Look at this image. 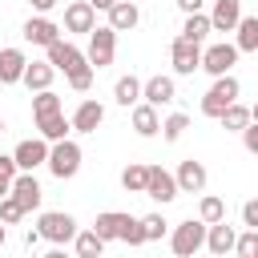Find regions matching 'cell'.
Instances as JSON below:
<instances>
[{
  "label": "cell",
  "mask_w": 258,
  "mask_h": 258,
  "mask_svg": "<svg viewBox=\"0 0 258 258\" xmlns=\"http://www.w3.org/2000/svg\"><path fill=\"white\" fill-rule=\"evenodd\" d=\"M214 28H210V16L206 12H194V16H185V24H181V40H189V44H206V36H210Z\"/></svg>",
  "instance_id": "cb8c5ba5"
},
{
  "label": "cell",
  "mask_w": 258,
  "mask_h": 258,
  "mask_svg": "<svg viewBox=\"0 0 258 258\" xmlns=\"http://www.w3.org/2000/svg\"><path fill=\"white\" fill-rule=\"evenodd\" d=\"M133 129H137V137H157L161 133V117H157V109L153 105H133Z\"/></svg>",
  "instance_id": "7402d4cb"
},
{
  "label": "cell",
  "mask_w": 258,
  "mask_h": 258,
  "mask_svg": "<svg viewBox=\"0 0 258 258\" xmlns=\"http://www.w3.org/2000/svg\"><path fill=\"white\" fill-rule=\"evenodd\" d=\"M4 242H8V226L0 222V246H4Z\"/></svg>",
  "instance_id": "7dc6e473"
},
{
  "label": "cell",
  "mask_w": 258,
  "mask_h": 258,
  "mask_svg": "<svg viewBox=\"0 0 258 258\" xmlns=\"http://www.w3.org/2000/svg\"><path fill=\"white\" fill-rule=\"evenodd\" d=\"M113 52H117V32L109 24H97L89 32V52H85L89 69H109L113 64Z\"/></svg>",
  "instance_id": "3957f363"
},
{
  "label": "cell",
  "mask_w": 258,
  "mask_h": 258,
  "mask_svg": "<svg viewBox=\"0 0 258 258\" xmlns=\"http://www.w3.org/2000/svg\"><path fill=\"white\" fill-rule=\"evenodd\" d=\"M48 169H52V177H77V169H81V145L77 141H56V145H48V161H44Z\"/></svg>",
  "instance_id": "277c9868"
},
{
  "label": "cell",
  "mask_w": 258,
  "mask_h": 258,
  "mask_svg": "<svg viewBox=\"0 0 258 258\" xmlns=\"http://www.w3.org/2000/svg\"><path fill=\"white\" fill-rule=\"evenodd\" d=\"M242 145H246V153L258 157V121H250V125L242 129Z\"/></svg>",
  "instance_id": "ab89813d"
},
{
  "label": "cell",
  "mask_w": 258,
  "mask_h": 258,
  "mask_svg": "<svg viewBox=\"0 0 258 258\" xmlns=\"http://www.w3.org/2000/svg\"><path fill=\"white\" fill-rule=\"evenodd\" d=\"M12 161H16L20 173H32L36 165L48 161V141H44V137H28V141H20V145L12 149Z\"/></svg>",
  "instance_id": "9c48e42d"
},
{
  "label": "cell",
  "mask_w": 258,
  "mask_h": 258,
  "mask_svg": "<svg viewBox=\"0 0 258 258\" xmlns=\"http://www.w3.org/2000/svg\"><path fill=\"white\" fill-rule=\"evenodd\" d=\"M198 222H206V226L226 222V202H222L218 194H206V198H202V206H198Z\"/></svg>",
  "instance_id": "f1b7e54d"
},
{
  "label": "cell",
  "mask_w": 258,
  "mask_h": 258,
  "mask_svg": "<svg viewBox=\"0 0 258 258\" xmlns=\"http://www.w3.org/2000/svg\"><path fill=\"white\" fill-rule=\"evenodd\" d=\"M202 4H206V0H177V8H181L185 16H194V12H202Z\"/></svg>",
  "instance_id": "b9f144b4"
},
{
  "label": "cell",
  "mask_w": 258,
  "mask_h": 258,
  "mask_svg": "<svg viewBox=\"0 0 258 258\" xmlns=\"http://www.w3.org/2000/svg\"><path fill=\"white\" fill-rule=\"evenodd\" d=\"M89 4H93V12H109L117 0H89Z\"/></svg>",
  "instance_id": "f6af8a7d"
},
{
  "label": "cell",
  "mask_w": 258,
  "mask_h": 258,
  "mask_svg": "<svg viewBox=\"0 0 258 258\" xmlns=\"http://www.w3.org/2000/svg\"><path fill=\"white\" fill-rule=\"evenodd\" d=\"M173 97H177L173 77H161V73H157V77L141 81V101H145V105H153V109H157V105H169Z\"/></svg>",
  "instance_id": "7c38bea8"
},
{
  "label": "cell",
  "mask_w": 258,
  "mask_h": 258,
  "mask_svg": "<svg viewBox=\"0 0 258 258\" xmlns=\"http://www.w3.org/2000/svg\"><path fill=\"white\" fill-rule=\"evenodd\" d=\"M173 181H177V194H202V189H206V181H210V173H206V165H202V161L185 157V161L177 165Z\"/></svg>",
  "instance_id": "30bf717a"
},
{
  "label": "cell",
  "mask_w": 258,
  "mask_h": 258,
  "mask_svg": "<svg viewBox=\"0 0 258 258\" xmlns=\"http://www.w3.org/2000/svg\"><path fill=\"white\" fill-rule=\"evenodd\" d=\"M69 85H73V89H77V93H85V89H89V85H93V69H89V64H85V69H77V73H73V77H69Z\"/></svg>",
  "instance_id": "74e56055"
},
{
  "label": "cell",
  "mask_w": 258,
  "mask_h": 258,
  "mask_svg": "<svg viewBox=\"0 0 258 258\" xmlns=\"http://www.w3.org/2000/svg\"><path fill=\"white\" fill-rule=\"evenodd\" d=\"M0 133H4V121H0Z\"/></svg>",
  "instance_id": "681fc988"
},
{
  "label": "cell",
  "mask_w": 258,
  "mask_h": 258,
  "mask_svg": "<svg viewBox=\"0 0 258 258\" xmlns=\"http://www.w3.org/2000/svg\"><path fill=\"white\" fill-rule=\"evenodd\" d=\"M20 169H16V161H12V153H0V181L4 185H12V177H16Z\"/></svg>",
  "instance_id": "f35d334b"
},
{
  "label": "cell",
  "mask_w": 258,
  "mask_h": 258,
  "mask_svg": "<svg viewBox=\"0 0 258 258\" xmlns=\"http://www.w3.org/2000/svg\"><path fill=\"white\" fill-rule=\"evenodd\" d=\"M234 254H238V258H258V230H246V234H238V242H234Z\"/></svg>",
  "instance_id": "836d02e7"
},
{
  "label": "cell",
  "mask_w": 258,
  "mask_h": 258,
  "mask_svg": "<svg viewBox=\"0 0 258 258\" xmlns=\"http://www.w3.org/2000/svg\"><path fill=\"white\" fill-rule=\"evenodd\" d=\"M44 52H48V64H52L56 73H64V77H73L77 69H85V64H89V60H85V52H81L77 44H69V40H56V44H48Z\"/></svg>",
  "instance_id": "52a82bcc"
},
{
  "label": "cell",
  "mask_w": 258,
  "mask_h": 258,
  "mask_svg": "<svg viewBox=\"0 0 258 258\" xmlns=\"http://www.w3.org/2000/svg\"><path fill=\"white\" fill-rule=\"evenodd\" d=\"M145 198H153V202H173L177 198V181H173V173L169 169H161V165H149V181H145Z\"/></svg>",
  "instance_id": "8fae6325"
},
{
  "label": "cell",
  "mask_w": 258,
  "mask_h": 258,
  "mask_svg": "<svg viewBox=\"0 0 258 258\" xmlns=\"http://www.w3.org/2000/svg\"><path fill=\"white\" fill-rule=\"evenodd\" d=\"M169 64H173V73H177V77H194V73L202 69V48L177 36V40L169 44Z\"/></svg>",
  "instance_id": "ba28073f"
},
{
  "label": "cell",
  "mask_w": 258,
  "mask_h": 258,
  "mask_svg": "<svg viewBox=\"0 0 258 258\" xmlns=\"http://www.w3.org/2000/svg\"><path fill=\"white\" fill-rule=\"evenodd\" d=\"M28 69V56L20 48H0V85H16Z\"/></svg>",
  "instance_id": "d6986e66"
},
{
  "label": "cell",
  "mask_w": 258,
  "mask_h": 258,
  "mask_svg": "<svg viewBox=\"0 0 258 258\" xmlns=\"http://www.w3.org/2000/svg\"><path fill=\"white\" fill-rule=\"evenodd\" d=\"M238 93H242L238 77H214V85H210V89H206V97H202V113L218 121V117L238 101Z\"/></svg>",
  "instance_id": "6da1fadb"
},
{
  "label": "cell",
  "mask_w": 258,
  "mask_h": 258,
  "mask_svg": "<svg viewBox=\"0 0 258 258\" xmlns=\"http://www.w3.org/2000/svg\"><path fill=\"white\" fill-rule=\"evenodd\" d=\"M28 4H32V8H36V12H48V8H56V4H60V0H28Z\"/></svg>",
  "instance_id": "ee69618b"
},
{
  "label": "cell",
  "mask_w": 258,
  "mask_h": 258,
  "mask_svg": "<svg viewBox=\"0 0 258 258\" xmlns=\"http://www.w3.org/2000/svg\"><path fill=\"white\" fill-rule=\"evenodd\" d=\"M113 101L117 105H125V109H133V105H141V81L129 73V77H121L117 85H113Z\"/></svg>",
  "instance_id": "d4e9b609"
},
{
  "label": "cell",
  "mask_w": 258,
  "mask_h": 258,
  "mask_svg": "<svg viewBox=\"0 0 258 258\" xmlns=\"http://www.w3.org/2000/svg\"><path fill=\"white\" fill-rule=\"evenodd\" d=\"M234 242H238V230H234L230 222H214V226H206V250H210L214 258H226V254L234 250Z\"/></svg>",
  "instance_id": "5bb4252c"
},
{
  "label": "cell",
  "mask_w": 258,
  "mask_h": 258,
  "mask_svg": "<svg viewBox=\"0 0 258 258\" xmlns=\"http://www.w3.org/2000/svg\"><path fill=\"white\" fill-rule=\"evenodd\" d=\"M24 40H28V44L48 48V44H56V40H60V28H56L48 16H28V20H24Z\"/></svg>",
  "instance_id": "2e32d148"
},
{
  "label": "cell",
  "mask_w": 258,
  "mask_h": 258,
  "mask_svg": "<svg viewBox=\"0 0 258 258\" xmlns=\"http://www.w3.org/2000/svg\"><path fill=\"white\" fill-rule=\"evenodd\" d=\"M206 246V222H181L173 234H169V250L177 258H198V250Z\"/></svg>",
  "instance_id": "5b68a950"
},
{
  "label": "cell",
  "mask_w": 258,
  "mask_h": 258,
  "mask_svg": "<svg viewBox=\"0 0 258 258\" xmlns=\"http://www.w3.org/2000/svg\"><path fill=\"white\" fill-rule=\"evenodd\" d=\"M101 121H105V105H101V101H93V97H85V101L77 105V113H73V121H69V125H73L77 133H97V125H101Z\"/></svg>",
  "instance_id": "e0dca14e"
},
{
  "label": "cell",
  "mask_w": 258,
  "mask_h": 258,
  "mask_svg": "<svg viewBox=\"0 0 258 258\" xmlns=\"http://www.w3.org/2000/svg\"><path fill=\"white\" fill-rule=\"evenodd\" d=\"M121 242H125V246H145V230H141V218H125Z\"/></svg>",
  "instance_id": "d590c367"
},
{
  "label": "cell",
  "mask_w": 258,
  "mask_h": 258,
  "mask_svg": "<svg viewBox=\"0 0 258 258\" xmlns=\"http://www.w3.org/2000/svg\"><path fill=\"white\" fill-rule=\"evenodd\" d=\"M165 226H169V222H165L161 214H145V218H141V230H145V242H157V238L165 234Z\"/></svg>",
  "instance_id": "e575fe53"
},
{
  "label": "cell",
  "mask_w": 258,
  "mask_h": 258,
  "mask_svg": "<svg viewBox=\"0 0 258 258\" xmlns=\"http://www.w3.org/2000/svg\"><path fill=\"white\" fill-rule=\"evenodd\" d=\"M242 226L246 230H258V202H246L242 206Z\"/></svg>",
  "instance_id": "60d3db41"
},
{
  "label": "cell",
  "mask_w": 258,
  "mask_h": 258,
  "mask_svg": "<svg viewBox=\"0 0 258 258\" xmlns=\"http://www.w3.org/2000/svg\"><path fill=\"white\" fill-rule=\"evenodd\" d=\"M125 218H129V214L105 210V214H97V222H93V234H97L101 242H113V238H121V230H125Z\"/></svg>",
  "instance_id": "603a6c76"
},
{
  "label": "cell",
  "mask_w": 258,
  "mask_h": 258,
  "mask_svg": "<svg viewBox=\"0 0 258 258\" xmlns=\"http://www.w3.org/2000/svg\"><path fill=\"white\" fill-rule=\"evenodd\" d=\"M52 77H56V69L48 64V60H28V69H24V85L32 89V93H44L48 85H52Z\"/></svg>",
  "instance_id": "44dd1931"
},
{
  "label": "cell",
  "mask_w": 258,
  "mask_h": 258,
  "mask_svg": "<svg viewBox=\"0 0 258 258\" xmlns=\"http://www.w3.org/2000/svg\"><path fill=\"white\" fill-rule=\"evenodd\" d=\"M24 242H28V246H36V242H44V238H40V230H36V226H28V230H24Z\"/></svg>",
  "instance_id": "7bdbcfd3"
},
{
  "label": "cell",
  "mask_w": 258,
  "mask_h": 258,
  "mask_svg": "<svg viewBox=\"0 0 258 258\" xmlns=\"http://www.w3.org/2000/svg\"><path fill=\"white\" fill-rule=\"evenodd\" d=\"M36 125H40V137H44L48 145L64 141V137H69V129H73V125L64 121V113H56V117H44V121H36Z\"/></svg>",
  "instance_id": "4316f807"
},
{
  "label": "cell",
  "mask_w": 258,
  "mask_h": 258,
  "mask_svg": "<svg viewBox=\"0 0 258 258\" xmlns=\"http://www.w3.org/2000/svg\"><path fill=\"white\" fill-rule=\"evenodd\" d=\"M234 32H238V40H234L238 52H258V16H242Z\"/></svg>",
  "instance_id": "484cf974"
},
{
  "label": "cell",
  "mask_w": 258,
  "mask_h": 258,
  "mask_svg": "<svg viewBox=\"0 0 258 258\" xmlns=\"http://www.w3.org/2000/svg\"><path fill=\"white\" fill-rule=\"evenodd\" d=\"M185 129H189V117H185V113H169V117L161 121V137H165V141H177Z\"/></svg>",
  "instance_id": "d6a6232c"
},
{
  "label": "cell",
  "mask_w": 258,
  "mask_h": 258,
  "mask_svg": "<svg viewBox=\"0 0 258 258\" xmlns=\"http://www.w3.org/2000/svg\"><path fill=\"white\" fill-rule=\"evenodd\" d=\"M218 121H222V129H234V133H242V129L250 125V109L234 101V105H230V109H226V113H222Z\"/></svg>",
  "instance_id": "1f68e13d"
},
{
  "label": "cell",
  "mask_w": 258,
  "mask_h": 258,
  "mask_svg": "<svg viewBox=\"0 0 258 258\" xmlns=\"http://www.w3.org/2000/svg\"><path fill=\"white\" fill-rule=\"evenodd\" d=\"M250 121H258V101H254V105H250Z\"/></svg>",
  "instance_id": "c3c4849f"
},
{
  "label": "cell",
  "mask_w": 258,
  "mask_h": 258,
  "mask_svg": "<svg viewBox=\"0 0 258 258\" xmlns=\"http://www.w3.org/2000/svg\"><path fill=\"white\" fill-rule=\"evenodd\" d=\"M238 20H242V0H214V12H210L214 32H234Z\"/></svg>",
  "instance_id": "ac0fdd59"
},
{
  "label": "cell",
  "mask_w": 258,
  "mask_h": 258,
  "mask_svg": "<svg viewBox=\"0 0 258 258\" xmlns=\"http://www.w3.org/2000/svg\"><path fill=\"white\" fill-rule=\"evenodd\" d=\"M97 28V12L89 0H73L64 8V32H93Z\"/></svg>",
  "instance_id": "9a60e30c"
},
{
  "label": "cell",
  "mask_w": 258,
  "mask_h": 258,
  "mask_svg": "<svg viewBox=\"0 0 258 258\" xmlns=\"http://www.w3.org/2000/svg\"><path fill=\"white\" fill-rule=\"evenodd\" d=\"M137 20H141V8L133 0H117L109 8V28L113 32H129V28H137Z\"/></svg>",
  "instance_id": "ffe728a7"
},
{
  "label": "cell",
  "mask_w": 258,
  "mask_h": 258,
  "mask_svg": "<svg viewBox=\"0 0 258 258\" xmlns=\"http://www.w3.org/2000/svg\"><path fill=\"white\" fill-rule=\"evenodd\" d=\"M36 230H40V238L52 242V246H64V242L77 238V222H73V214H64V210H44L40 222H36Z\"/></svg>",
  "instance_id": "7a4b0ae2"
},
{
  "label": "cell",
  "mask_w": 258,
  "mask_h": 258,
  "mask_svg": "<svg viewBox=\"0 0 258 258\" xmlns=\"http://www.w3.org/2000/svg\"><path fill=\"white\" fill-rule=\"evenodd\" d=\"M44 258H69V254H64V250H60V246H52V250H48V254H44Z\"/></svg>",
  "instance_id": "bcb514c9"
},
{
  "label": "cell",
  "mask_w": 258,
  "mask_h": 258,
  "mask_svg": "<svg viewBox=\"0 0 258 258\" xmlns=\"http://www.w3.org/2000/svg\"><path fill=\"white\" fill-rule=\"evenodd\" d=\"M145 181H149V165H137V161H129V165L121 169V185H125L129 194H145Z\"/></svg>",
  "instance_id": "83f0119b"
},
{
  "label": "cell",
  "mask_w": 258,
  "mask_h": 258,
  "mask_svg": "<svg viewBox=\"0 0 258 258\" xmlns=\"http://www.w3.org/2000/svg\"><path fill=\"white\" fill-rule=\"evenodd\" d=\"M56 113H60V97H56L52 89H44V93H36V97H32V117H36V121L56 117Z\"/></svg>",
  "instance_id": "4dcf8cb0"
},
{
  "label": "cell",
  "mask_w": 258,
  "mask_h": 258,
  "mask_svg": "<svg viewBox=\"0 0 258 258\" xmlns=\"http://www.w3.org/2000/svg\"><path fill=\"white\" fill-rule=\"evenodd\" d=\"M20 218H24V210H20V202H16L12 194H8V198H0V222L8 226V222H20Z\"/></svg>",
  "instance_id": "8d00e7d4"
},
{
  "label": "cell",
  "mask_w": 258,
  "mask_h": 258,
  "mask_svg": "<svg viewBox=\"0 0 258 258\" xmlns=\"http://www.w3.org/2000/svg\"><path fill=\"white\" fill-rule=\"evenodd\" d=\"M234 64H238V48H234L230 40L202 48V69H206L210 77H230V69H234Z\"/></svg>",
  "instance_id": "8992f818"
},
{
  "label": "cell",
  "mask_w": 258,
  "mask_h": 258,
  "mask_svg": "<svg viewBox=\"0 0 258 258\" xmlns=\"http://www.w3.org/2000/svg\"><path fill=\"white\" fill-rule=\"evenodd\" d=\"M73 246H77V258H101V254H105V242H101L93 230H77Z\"/></svg>",
  "instance_id": "f546056e"
},
{
  "label": "cell",
  "mask_w": 258,
  "mask_h": 258,
  "mask_svg": "<svg viewBox=\"0 0 258 258\" xmlns=\"http://www.w3.org/2000/svg\"><path fill=\"white\" fill-rule=\"evenodd\" d=\"M8 194L20 202V210H24V214H28V210H36V206H40V198H44V189H40V181H36L32 173H16Z\"/></svg>",
  "instance_id": "4fadbf2b"
}]
</instances>
